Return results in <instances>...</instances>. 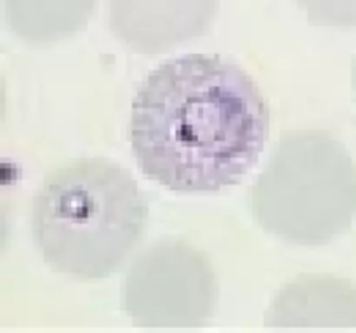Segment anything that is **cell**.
I'll return each mask as SVG.
<instances>
[{
	"label": "cell",
	"instance_id": "cell-9",
	"mask_svg": "<svg viewBox=\"0 0 356 333\" xmlns=\"http://www.w3.org/2000/svg\"><path fill=\"white\" fill-rule=\"evenodd\" d=\"M351 87H353L355 99H356V56H355V61H353V68H351Z\"/></svg>",
	"mask_w": 356,
	"mask_h": 333
},
{
	"label": "cell",
	"instance_id": "cell-3",
	"mask_svg": "<svg viewBox=\"0 0 356 333\" xmlns=\"http://www.w3.org/2000/svg\"><path fill=\"white\" fill-rule=\"evenodd\" d=\"M261 229L294 246H325L356 215V163L327 130L282 134L250 189Z\"/></svg>",
	"mask_w": 356,
	"mask_h": 333
},
{
	"label": "cell",
	"instance_id": "cell-8",
	"mask_svg": "<svg viewBox=\"0 0 356 333\" xmlns=\"http://www.w3.org/2000/svg\"><path fill=\"white\" fill-rule=\"evenodd\" d=\"M309 24L332 30H356V0H294Z\"/></svg>",
	"mask_w": 356,
	"mask_h": 333
},
{
	"label": "cell",
	"instance_id": "cell-4",
	"mask_svg": "<svg viewBox=\"0 0 356 333\" xmlns=\"http://www.w3.org/2000/svg\"><path fill=\"white\" fill-rule=\"evenodd\" d=\"M120 300L138 326L198 328L214 316L219 283L204 252L184 239L163 238L132 262Z\"/></svg>",
	"mask_w": 356,
	"mask_h": 333
},
{
	"label": "cell",
	"instance_id": "cell-6",
	"mask_svg": "<svg viewBox=\"0 0 356 333\" xmlns=\"http://www.w3.org/2000/svg\"><path fill=\"white\" fill-rule=\"evenodd\" d=\"M264 325L356 328V287L332 274H301L275 295L264 312Z\"/></svg>",
	"mask_w": 356,
	"mask_h": 333
},
{
	"label": "cell",
	"instance_id": "cell-1",
	"mask_svg": "<svg viewBox=\"0 0 356 333\" xmlns=\"http://www.w3.org/2000/svg\"><path fill=\"white\" fill-rule=\"evenodd\" d=\"M270 106L256 80L218 54L156 66L131 108L129 141L141 172L179 194L236 186L259 162Z\"/></svg>",
	"mask_w": 356,
	"mask_h": 333
},
{
	"label": "cell",
	"instance_id": "cell-5",
	"mask_svg": "<svg viewBox=\"0 0 356 333\" xmlns=\"http://www.w3.org/2000/svg\"><path fill=\"white\" fill-rule=\"evenodd\" d=\"M219 0H108V24L136 54L159 56L174 51L214 24Z\"/></svg>",
	"mask_w": 356,
	"mask_h": 333
},
{
	"label": "cell",
	"instance_id": "cell-2",
	"mask_svg": "<svg viewBox=\"0 0 356 333\" xmlns=\"http://www.w3.org/2000/svg\"><path fill=\"white\" fill-rule=\"evenodd\" d=\"M149 210L129 170L75 158L49 170L31 200V234L44 262L76 281H99L143 241Z\"/></svg>",
	"mask_w": 356,
	"mask_h": 333
},
{
	"label": "cell",
	"instance_id": "cell-7",
	"mask_svg": "<svg viewBox=\"0 0 356 333\" xmlns=\"http://www.w3.org/2000/svg\"><path fill=\"white\" fill-rule=\"evenodd\" d=\"M97 0H3V17L14 37L28 45H51L82 31Z\"/></svg>",
	"mask_w": 356,
	"mask_h": 333
}]
</instances>
